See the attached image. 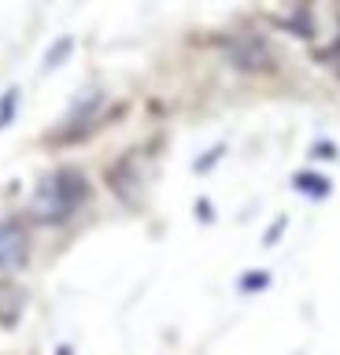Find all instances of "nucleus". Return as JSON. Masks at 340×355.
<instances>
[{"mask_svg": "<svg viewBox=\"0 0 340 355\" xmlns=\"http://www.w3.org/2000/svg\"><path fill=\"white\" fill-rule=\"evenodd\" d=\"M85 196H89V185H85V178L78 171H56L48 174L45 182L34 189V200H30V215L37 222H45V226H56V222L71 218L74 211L85 204Z\"/></svg>", "mask_w": 340, "mask_h": 355, "instance_id": "obj_1", "label": "nucleus"}, {"mask_svg": "<svg viewBox=\"0 0 340 355\" xmlns=\"http://www.w3.org/2000/svg\"><path fill=\"white\" fill-rule=\"evenodd\" d=\"M23 315H26V288L12 277H0V329H15Z\"/></svg>", "mask_w": 340, "mask_h": 355, "instance_id": "obj_4", "label": "nucleus"}, {"mask_svg": "<svg viewBox=\"0 0 340 355\" xmlns=\"http://www.w3.org/2000/svg\"><path fill=\"white\" fill-rule=\"evenodd\" d=\"M222 49L229 55V63L237 67V71H274V52L267 49V41L256 37V33H233V37L222 41Z\"/></svg>", "mask_w": 340, "mask_h": 355, "instance_id": "obj_2", "label": "nucleus"}, {"mask_svg": "<svg viewBox=\"0 0 340 355\" xmlns=\"http://www.w3.org/2000/svg\"><path fill=\"white\" fill-rule=\"evenodd\" d=\"M30 255L26 230L19 222H0V270H19Z\"/></svg>", "mask_w": 340, "mask_h": 355, "instance_id": "obj_3", "label": "nucleus"}]
</instances>
